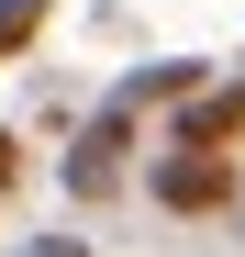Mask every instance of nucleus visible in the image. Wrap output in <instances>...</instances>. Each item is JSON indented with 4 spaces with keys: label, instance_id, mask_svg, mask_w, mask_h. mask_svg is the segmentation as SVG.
Masks as SVG:
<instances>
[{
    "label": "nucleus",
    "instance_id": "nucleus-1",
    "mask_svg": "<svg viewBox=\"0 0 245 257\" xmlns=\"http://www.w3.org/2000/svg\"><path fill=\"white\" fill-rule=\"evenodd\" d=\"M134 123H145V101H134V90H112V101H100L90 123H78V146H67V190H78V201H112V190H122Z\"/></svg>",
    "mask_w": 245,
    "mask_h": 257
},
{
    "label": "nucleus",
    "instance_id": "nucleus-2",
    "mask_svg": "<svg viewBox=\"0 0 245 257\" xmlns=\"http://www.w3.org/2000/svg\"><path fill=\"white\" fill-rule=\"evenodd\" d=\"M145 190L168 201V212H223V201H234V157H223V146H178Z\"/></svg>",
    "mask_w": 245,
    "mask_h": 257
},
{
    "label": "nucleus",
    "instance_id": "nucleus-3",
    "mask_svg": "<svg viewBox=\"0 0 245 257\" xmlns=\"http://www.w3.org/2000/svg\"><path fill=\"white\" fill-rule=\"evenodd\" d=\"M245 135V67L234 78H200V90L178 101V146H234Z\"/></svg>",
    "mask_w": 245,
    "mask_h": 257
},
{
    "label": "nucleus",
    "instance_id": "nucleus-4",
    "mask_svg": "<svg viewBox=\"0 0 245 257\" xmlns=\"http://www.w3.org/2000/svg\"><path fill=\"white\" fill-rule=\"evenodd\" d=\"M56 23V0H0V67L12 56H34V34Z\"/></svg>",
    "mask_w": 245,
    "mask_h": 257
},
{
    "label": "nucleus",
    "instance_id": "nucleus-5",
    "mask_svg": "<svg viewBox=\"0 0 245 257\" xmlns=\"http://www.w3.org/2000/svg\"><path fill=\"white\" fill-rule=\"evenodd\" d=\"M22 179V146H12V123H0V190H12Z\"/></svg>",
    "mask_w": 245,
    "mask_h": 257
}]
</instances>
